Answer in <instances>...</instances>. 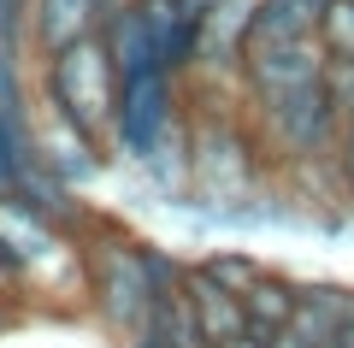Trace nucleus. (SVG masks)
I'll use <instances>...</instances> for the list:
<instances>
[{
    "label": "nucleus",
    "instance_id": "nucleus-4",
    "mask_svg": "<svg viewBox=\"0 0 354 348\" xmlns=\"http://www.w3.org/2000/svg\"><path fill=\"white\" fill-rule=\"evenodd\" d=\"M189 183L207 195H248L260 189V142L225 100L189 107Z\"/></svg>",
    "mask_w": 354,
    "mask_h": 348
},
{
    "label": "nucleus",
    "instance_id": "nucleus-3",
    "mask_svg": "<svg viewBox=\"0 0 354 348\" xmlns=\"http://www.w3.org/2000/svg\"><path fill=\"white\" fill-rule=\"evenodd\" d=\"M189 118L183 107V77L160 59H142L130 71H118V107H113V142L106 148L124 165H142L177 125Z\"/></svg>",
    "mask_w": 354,
    "mask_h": 348
},
{
    "label": "nucleus",
    "instance_id": "nucleus-16",
    "mask_svg": "<svg viewBox=\"0 0 354 348\" xmlns=\"http://www.w3.org/2000/svg\"><path fill=\"white\" fill-rule=\"evenodd\" d=\"M24 24H30V0H0V48H30Z\"/></svg>",
    "mask_w": 354,
    "mask_h": 348
},
{
    "label": "nucleus",
    "instance_id": "nucleus-10",
    "mask_svg": "<svg viewBox=\"0 0 354 348\" xmlns=\"http://www.w3.org/2000/svg\"><path fill=\"white\" fill-rule=\"evenodd\" d=\"M313 0H254L248 12V36H242V53L260 48H290V42H313Z\"/></svg>",
    "mask_w": 354,
    "mask_h": 348
},
{
    "label": "nucleus",
    "instance_id": "nucleus-7",
    "mask_svg": "<svg viewBox=\"0 0 354 348\" xmlns=\"http://www.w3.org/2000/svg\"><path fill=\"white\" fill-rule=\"evenodd\" d=\"M30 136H36V160L48 165L59 183H71V189H83L88 177H101L106 160H113L101 142H88L77 125H65L59 112L41 107V100H36V125H30Z\"/></svg>",
    "mask_w": 354,
    "mask_h": 348
},
{
    "label": "nucleus",
    "instance_id": "nucleus-5",
    "mask_svg": "<svg viewBox=\"0 0 354 348\" xmlns=\"http://www.w3.org/2000/svg\"><path fill=\"white\" fill-rule=\"evenodd\" d=\"M36 95L24 83V48H0V189H12V177L36 160Z\"/></svg>",
    "mask_w": 354,
    "mask_h": 348
},
{
    "label": "nucleus",
    "instance_id": "nucleus-17",
    "mask_svg": "<svg viewBox=\"0 0 354 348\" xmlns=\"http://www.w3.org/2000/svg\"><path fill=\"white\" fill-rule=\"evenodd\" d=\"M330 165H337V183H342V201L354 207V125L337 136V154H330Z\"/></svg>",
    "mask_w": 354,
    "mask_h": 348
},
{
    "label": "nucleus",
    "instance_id": "nucleus-18",
    "mask_svg": "<svg viewBox=\"0 0 354 348\" xmlns=\"http://www.w3.org/2000/svg\"><path fill=\"white\" fill-rule=\"evenodd\" d=\"M330 342H337V348H354V289H348V301H342V313H337V331H330Z\"/></svg>",
    "mask_w": 354,
    "mask_h": 348
},
{
    "label": "nucleus",
    "instance_id": "nucleus-13",
    "mask_svg": "<svg viewBox=\"0 0 354 348\" xmlns=\"http://www.w3.org/2000/svg\"><path fill=\"white\" fill-rule=\"evenodd\" d=\"M189 266L201 277H213L218 289H230V295H242V289L266 272V260H260V254H248V248H213V254H201V260H189Z\"/></svg>",
    "mask_w": 354,
    "mask_h": 348
},
{
    "label": "nucleus",
    "instance_id": "nucleus-15",
    "mask_svg": "<svg viewBox=\"0 0 354 348\" xmlns=\"http://www.w3.org/2000/svg\"><path fill=\"white\" fill-rule=\"evenodd\" d=\"M319 89H325V107L342 130L354 125V59H325L319 65Z\"/></svg>",
    "mask_w": 354,
    "mask_h": 348
},
{
    "label": "nucleus",
    "instance_id": "nucleus-11",
    "mask_svg": "<svg viewBox=\"0 0 354 348\" xmlns=\"http://www.w3.org/2000/svg\"><path fill=\"white\" fill-rule=\"evenodd\" d=\"M295 289L301 284H295L290 272H272V266H266V272L242 289V319H248V331H260V336L283 331L290 313H295Z\"/></svg>",
    "mask_w": 354,
    "mask_h": 348
},
{
    "label": "nucleus",
    "instance_id": "nucleus-19",
    "mask_svg": "<svg viewBox=\"0 0 354 348\" xmlns=\"http://www.w3.org/2000/svg\"><path fill=\"white\" fill-rule=\"evenodd\" d=\"M177 6V18H189V24H201L207 12H213V0H171Z\"/></svg>",
    "mask_w": 354,
    "mask_h": 348
},
{
    "label": "nucleus",
    "instance_id": "nucleus-1",
    "mask_svg": "<svg viewBox=\"0 0 354 348\" xmlns=\"http://www.w3.org/2000/svg\"><path fill=\"white\" fill-rule=\"evenodd\" d=\"M95 230V224H88ZM83 277H88V295L101 307V319L113 324V336H136L142 319H148L153 295L171 289L183 277V260H171L165 248L136 237H118V230H95L83 242Z\"/></svg>",
    "mask_w": 354,
    "mask_h": 348
},
{
    "label": "nucleus",
    "instance_id": "nucleus-21",
    "mask_svg": "<svg viewBox=\"0 0 354 348\" xmlns=\"http://www.w3.org/2000/svg\"><path fill=\"white\" fill-rule=\"evenodd\" d=\"M201 348H213V342H201Z\"/></svg>",
    "mask_w": 354,
    "mask_h": 348
},
{
    "label": "nucleus",
    "instance_id": "nucleus-8",
    "mask_svg": "<svg viewBox=\"0 0 354 348\" xmlns=\"http://www.w3.org/2000/svg\"><path fill=\"white\" fill-rule=\"evenodd\" d=\"M101 30V6L95 0H30V24H24V42L48 59V53L71 48V42L95 36Z\"/></svg>",
    "mask_w": 354,
    "mask_h": 348
},
{
    "label": "nucleus",
    "instance_id": "nucleus-20",
    "mask_svg": "<svg viewBox=\"0 0 354 348\" xmlns=\"http://www.w3.org/2000/svg\"><path fill=\"white\" fill-rule=\"evenodd\" d=\"M95 6H101V24H106V18H113V12H124L130 0H95Z\"/></svg>",
    "mask_w": 354,
    "mask_h": 348
},
{
    "label": "nucleus",
    "instance_id": "nucleus-14",
    "mask_svg": "<svg viewBox=\"0 0 354 348\" xmlns=\"http://www.w3.org/2000/svg\"><path fill=\"white\" fill-rule=\"evenodd\" d=\"M313 42L325 59H354V0H319Z\"/></svg>",
    "mask_w": 354,
    "mask_h": 348
},
{
    "label": "nucleus",
    "instance_id": "nucleus-2",
    "mask_svg": "<svg viewBox=\"0 0 354 348\" xmlns=\"http://www.w3.org/2000/svg\"><path fill=\"white\" fill-rule=\"evenodd\" d=\"M41 107H53L65 125H77L88 142H113V107H118V65L106 53L101 30L41 59ZM113 154V148H106Z\"/></svg>",
    "mask_w": 354,
    "mask_h": 348
},
{
    "label": "nucleus",
    "instance_id": "nucleus-12",
    "mask_svg": "<svg viewBox=\"0 0 354 348\" xmlns=\"http://www.w3.org/2000/svg\"><path fill=\"white\" fill-rule=\"evenodd\" d=\"M342 301H348V289H342V284H301V289H295V313H290L283 331H290L295 342H307V348L330 342Z\"/></svg>",
    "mask_w": 354,
    "mask_h": 348
},
{
    "label": "nucleus",
    "instance_id": "nucleus-22",
    "mask_svg": "<svg viewBox=\"0 0 354 348\" xmlns=\"http://www.w3.org/2000/svg\"><path fill=\"white\" fill-rule=\"evenodd\" d=\"M313 6H319V0H313Z\"/></svg>",
    "mask_w": 354,
    "mask_h": 348
},
{
    "label": "nucleus",
    "instance_id": "nucleus-6",
    "mask_svg": "<svg viewBox=\"0 0 354 348\" xmlns=\"http://www.w3.org/2000/svg\"><path fill=\"white\" fill-rule=\"evenodd\" d=\"M65 248H71V242H65L59 224H48L30 201H18L12 189H0V260L12 266L18 277L41 272V266L59 260Z\"/></svg>",
    "mask_w": 354,
    "mask_h": 348
},
{
    "label": "nucleus",
    "instance_id": "nucleus-9",
    "mask_svg": "<svg viewBox=\"0 0 354 348\" xmlns=\"http://www.w3.org/2000/svg\"><path fill=\"white\" fill-rule=\"evenodd\" d=\"M177 289H183V307H189L195 331H201V342H230L236 331H248V319H242V295H230V289H218L213 277H201L195 266H183V277H177Z\"/></svg>",
    "mask_w": 354,
    "mask_h": 348
}]
</instances>
